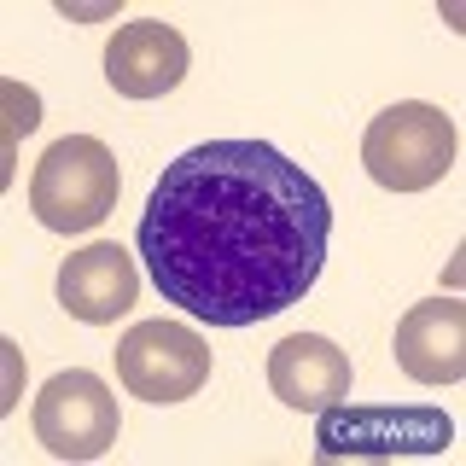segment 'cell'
<instances>
[{"label":"cell","instance_id":"obj_7","mask_svg":"<svg viewBox=\"0 0 466 466\" xmlns=\"http://www.w3.org/2000/svg\"><path fill=\"white\" fill-rule=\"evenodd\" d=\"M193 47H187L181 29L157 24V18H135L106 41V82L123 99H164L181 87Z\"/></svg>","mask_w":466,"mask_h":466},{"label":"cell","instance_id":"obj_2","mask_svg":"<svg viewBox=\"0 0 466 466\" xmlns=\"http://www.w3.org/2000/svg\"><path fill=\"white\" fill-rule=\"evenodd\" d=\"M116 157L106 140L94 135H65L41 152L35 175H29V210L47 233H94L116 210Z\"/></svg>","mask_w":466,"mask_h":466},{"label":"cell","instance_id":"obj_8","mask_svg":"<svg viewBox=\"0 0 466 466\" xmlns=\"http://www.w3.org/2000/svg\"><path fill=\"white\" fill-rule=\"evenodd\" d=\"M135 298H140V268L123 245L94 239L58 262V303H65V315L87 320V327L123 320L135 309Z\"/></svg>","mask_w":466,"mask_h":466},{"label":"cell","instance_id":"obj_1","mask_svg":"<svg viewBox=\"0 0 466 466\" xmlns=\"http://www.w3.org/2000/svg\"><path fill=\"white\" fill-rule=\"evenodd\" d=\"M140 268L198 327H257L309 298L332 204L268 140H204L157 175L140 210Z\"/></svg>","mask_w":466,"mask_h":466},{"label":"cell","instance_id":"obj_3","mask_svg":"<svg viewBox=\"0 0 466 466\" xmlns=\"http://www.w3.org/2000/svg\"><path fill=\"white\" fill-rule=\"evenodd\" d=\"M361 164H368L373 187H385V193H426L455 164V123H449L443 106L402 99V106L379 111L368 123Z\"/></svg>","mask_w":466,"mask_h":466},{"label":"cell","instance_id":"obj_9","mask_svg":"<svg viewBox=\"0 0 466 466\" xmlns=\"http://www.w3.org/2000/svg\"><path fill=\"white\" fill-rule=\"evenodd\" d=\"M397 368L420 385H455L466 379V303L426 298L397 327Z\"/></svg>","mask_w":466,"mask_h":466},{"label":"cell","instance_id":"obj_11","mask_svg":"<svg viewBox=\"0 0 466 466\" xmlns=\"http://www.w3.org/2000/svg\"><path fill=\"white\" fill-rule=\"evenodd\" d=\"M0 99H6V140H24L35 128V94L24 82H0Z\"/></svg>","mask_w":466,"mask_h":466},{"label":"cell","instance_id":"obj_5","mask_svg":"<svg viewBox=\"0 0 466 466\" xmlns=\"http://www.w3.org/2000/svg\"><path fill=\"white\" fill-rule=\"evenodd\" d=\"M116 379L140 402H187L210 379V344L181 320H140L116 339Z\"/></svg>","mask_w":466,"mask_h":466},{"label":"cell","instance_id":"obj_10","mask_svg":"<svg viewBox=\"0 0 466 466\" xmlns=\"http://www.w3.org/2000/svg\"><path fill=\"white\" fill-rule=\"evenodd\" d=\"M350 356L332 339H315V332H298V339H280L268 356V385L286 408H303V414H320V408L350 397Z\"/></svg>","mask_w":466,"mask_h":466},{"label":"cell","instance_id":"obj_4","mask_svg":"<svg viewBox=\"0 0 466 466\" xmlns=\"http://www.w3.org/2000/svg\"><path fill=\"white\" fill-rule=\"evenodd\" d=\"M455 443V420L443 408H320L315 449L320 461H350V455H373V461H397V455H443Z\"/></svg>","mask_w":466,"mask_h":466},{"label":"cell","instance_id":"obj_6","mask_svg":"<svg viewBox=\"0 0 466 466\" xmlns=\"http://www.w3.org/2000/svg\"><path fill=\"white\" fill-rule=\"evenodd\" d=\"M35 443L58 461H94L116 443V397L99 373H53L35 397Z\"/></svg>","mask_w":466,"mask_h":466}]
</instances>
